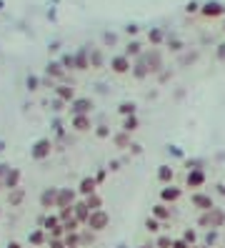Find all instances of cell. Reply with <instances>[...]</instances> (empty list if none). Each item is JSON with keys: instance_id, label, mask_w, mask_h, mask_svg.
Segmentation results:
<instances>
[{"instance_id": "obj_1", "label": "cell", "mask_w": 225, "mask_h": 248, "mask_svg": "<svg viewBox=\"0 0 225 248\" xmlns=\"http://www.w3.org/2000/svg\"><path fill=\"white\" fill-rule=\"evenodd\" d=\"M193 206L205 213V211H210V208H215V203H213V198L205 196V193H195V196H193Z\"/></svg>"}, {"instance_id": "obj_2", "label": "cell", "mask_w": 225, "mask_h": 248, "mask_svg": "<svg viewBox=\"0 0 225 248\" xmlns=\"http://www.w3.org/2000/svg\"><path fill=\"white\" fill-rule=\"evenodd\" d=\"M205 186V173L200 168H190L188 173V188H203Z\"/></svg>"}, {"instance_id": "obj_3", "label": "cell", "mask_w": 225, "mask_h": 248, "mask_svg": "<svg viewBox=\"0 0 225 248\" xmlns=\"http://www.w3.org/2000/svg\"><path fill=\"white\" fill-rule=\"evenodd\" d=\"M200 13H203L205 18H220V16H225V8L220 3H205L200 8Z\"/></svg>"}, {"instance_id": "obj_4", "label": "cell", "mask_w": 225, "mask_h": 248, "mask_svg": "<svg viewBox=\"0 0 225 248\" xmlns=\"http://www.w3.org/2000/svg\"><path fill=\"white\" fill-rule=\"evenodd\" d=\"M180 196H183V191H180V188H165V191H163V201H178Z\"/></svg>"}, {"instance_id": "obj_5", "label": "cell", "mask_w": 225, "mask_h": 248, "mask_svg": "<svg viewBox=\"0 0 225 248\" xmlns=\"http://www.w3.org/2000/svg\"><path fill=\"white\" fill-rule=\"evenodd\" d=\"M160 181H173V170H170L168 166L160 168Z\"/></svg>"}, {"instance_id": "obj_6", "label": "cell", "mask_w": 225, "mask_h": 248, "mask_svg": "<svg viewBox=\"0 0 225 248\" xmlns=\"http://www.w3.org/2000/svg\"><path fill=\"white\" fill-rule=\"evenodd\" d=\"M155 216H158V218H168V216H170V211L165 208V206H155Z\"/></svg>"}, {"instance_id": "obj_7", "label": "cell", "mask_w": 225, "mask_h": 248, "mask_svg": "<svg viewBox=\"0 0 225 248\" xmlns=\"http://www.w3.org/2000/svg\"><path fill=\"white\" fill-rule=\"evenodd\" d=\"M83 191H85V193L93 191V181H85V183H83Z\"/></svg>"}]
</instances>
